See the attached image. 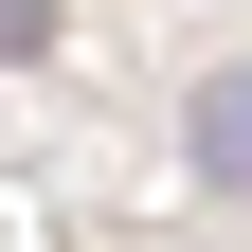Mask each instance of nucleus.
Segmentation results:
<instances>
[{
    "instance_id": "obj_2",
    "label": "nucleus",
    "mask_w": 252,
    "mask_h": 252,
    "mask_svg": "<svg viewBox=\"0 0 252 252\" xmlns=\"http://www.w3.org/2000/svg\"><path fill=\"white\" fill-rule=\"evenodd\" d=\"M18 54H54V0H0V72H18Z\"/></svg>"
},
{
    "instance_id": "obj_1",
    "label": "nucleus",
    "mask_w": 252,
    "mask_h": 252,
    "mask_svg": "<svg viewBox=\"0 0 252 252\" xmlns=\"http://www.w3.org/2000/svg\"><path fill=\"white\" fill-rule=\"evenodd\" d=\"M180 162H198L216 198H252V72H198L180 90Z\"/></svg>"
}]
</instances>
